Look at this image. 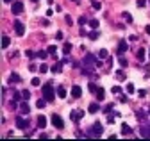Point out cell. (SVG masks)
Here are the masks:
<instances>
[{
    "mask_svg": "<svg viewBox=\"0 0 150 141\" xmlns=\"http://www.w3.org/2000/svg\"><path fill=\"white\" fill-rule=\"evenodd\" d=\"M9 82H11V84H13V82H20V75H16V73L9 75Z\"/></svg>",
    "mask_w": 150,
    "mask_h": 141,
    "instance_id": "obj_24",
    "label": "cell"
},
{
    "mask_svg": "<svg viewBox=\"0 0 150 141\" xmlns=\"http://www.w3.org/2000/svg\"><path fill=\"white\" fill-rule=\"evenodd\" d=\"M11 45V39H9V36H2V41H0V47L2 48H7Z\"/></svg>",
    "mask_w": 150,
    "mask_h": 141,
    "instance_id": "obj_15",
    "label": "cell"
},
{
    "mask_svg": "<svg viewBox=\"0 0 150 141\" xmlns=\"http://www.w3.org/2000/svg\"><path fill=\"white\" fill-rule=\"evenodd\" d=\"M40 84H41L40 77H34V79H32V86H40Z\"/></svg>",
    "mask_w": 150,
    "mask_h": 141,
    "instance_id": "obj_36",
    "label": "cell"
},
{
    "mask_svg": "<svg viewBox=\"0 0 150 141\" xmlns=\"http://www.w3.org/2000/svg\"><path fill=\"white\" fill-rule=\"evenodd\" d=\"M86 22H88V18H86V16H81V18H79V23H81V25H84Z\"/></svg>",
    "mask_w": 150,
    "mask_h": 141,
    "instance_id": "obj_41",
    "label": "cell"
},
{
    "mask_svg": "<svg viewBox=\"0 0 150 141\" xmlns=\"http://www.w3.org/2000/svg\"><path fill=\"white\" fill-rule=\"evenodd\" d=\"M89 27H91V29H98V20H95V18L89 20Z\"/></svg>",
    "mask_w": 150,
    "mask_h": 141,
    "instance_id": "obj_28",
    "label": "cell"
},
{
    "mask_svg": "<svg viewBox=\"0 0 150 141\" xmlns=\"http://www.w3.org/2000/svg\"><path fill=\"white\" fill-rule=\"evenodd\" d=\"M138 95H139V97H145V95H146V91H145V90H139V91H138Z\"/></svg>",
    "mask_w": 150,
    "mask_h": 141,
    "instance_id": "obj_42",
    "label": "cell"
},
{
    "mask_svg": "<svg viewBox=\"0 0 150 141\" xmlns=\"http://www.w3.org/2000/svg\"><path fill=\"white\" fill-rule=\"evenodd\" d=\"M50 70H52V73H59V72H61V64H59V63H55Z\"/></svg>",
    "mask_w": 150,
    "mask_h": 141,
    "instance_id": "obj_23",
    "label": "cell"
},
{
    "mask_svg": "<svg viewBox=\"0 0 150 141\" xmlns=\"http://www.w3.org/2000/svg\"><path fill=\"white\" fill-rule=\"evenodd\" d=\"M146 6V0H138V7H145Z\"/></svg>",
    "mask_w": 150,
    "mask_h": 141,
    "instance_id": "obj_40",
    "label": "cell"
},
{
    "mask_svg": "<svg viewBox=\"0 0 150 141\" xmlns=\"http://www.w3.org/2000/svg\"><path fill=\"white\" fill-rule=\"evenodd\" d=\"M145 32H146L148 36H150V25H146V27H145Z\"/></svg>",
    "mask_w": 150,
    "mask_h": 141,
    "instance_id": "obj_44",
    "label": "cell"
},
{
    "mask_svg": "<svg viewBox=\"0 0 150 141\" xmlns=\"http://www.w3.org/2000/svg\"><path fill=\"white\" fill-rule=\"evenodd\" d=\"M98 38V30L93 29V32H89V39H97Z\"/></svg>",
    "mask_w": 150,
    "mask_h": 141,
    "instance_id": "obj_29",
    "label": "cell"
},
{
    "mask_svg": "<svg viewBox=\"0 0 150 141\" xmlns=\"http://www.w3.org/2000/svg\"><path fill=\"white\" fill-rule=\"evenodd\" d=\"M25 54H27V57H30V59H32V57H38V56L34 54V52H32V50H27V52H25Z\"/></svg>",
    "mask_w": 150,
    "mask_h": 141,
    "instance_id": "obj_37",
    "label": "cell"
},
{
    "mask_svg": "<svg viewBox=\"0 0 150 141\" xmlns=\"http://www.w3.org/2000/svg\"><path fill=\"white\" fill-rule=\"evenodd\" d=\"M125 77H127V75H125L123 70H116V79H118V80H125Z\"/></svg>",
    "mask_w": 150,
    "mask_h": 141,
    "instance_id": "obj_20",
    "label": "cell"
},
{
    "mask_svg": "<svg viewBox=\"0 0 150 141\" xmlns=\"http://www.w3.org/2000/svg\"><path fill=\"white\" fill-rule=\"evenodd\" d=\"M47 102H48L47 98H40V100H38V102H36V107H38V109H43V107H45V105H47Z\"/></svg>",
    "mask_w": 150,
    "mask_h": 141,
    "instance_id": "obj_18",
    "label": "cell"
},
{
    "mask_svg": "<svg viewBox=\"0 0 150 141\" xmlns=\"http://www.w3.org/2000/svg\"><path fill=\"white\" fill-rule=\"evenodd\" d=\"M104 97H105V91L102 90V87H98V90H97V98L98 100H104Z\"/></svg>",
    "mask_w": 150,
    "mask_h": 141,
    "instance_id": "obj_22",
    "label": "cell"
},
{
    "mask_svg": "<svg viewBox=\"0 0 150 141\" xmlns=\"http://www.w3.org/2000/svg\"><path fill=\"white\" fill-rule=\"evenodd\" d=\"M20 111H22L23 114H27V113H30V105H29L27 102H22V104H20Z\"/></svg>",
    "mask_w": 150,
    "mask_h": 141,
    "instance_id": "obj_13",
    "label": "cell"
},
{
    "mask_svg": "<svg viewBox=\"0 0 150 141\" xmlns=\"http://www.w3.org/2000/svg\"><path fill=\"white\" fill-rule=\"evenodd\" d=\"M22 95H23V100H29V98H30V91H29V90H23Z\"/></svg>",
    "mask_w": 150,
    "mask_h": 141,
    "instance_id": "obj_32",
    "label": "cell"
},
{
    "mask_svg": "<svg viewBox=\"0 0 150 141\" xmlns=\"http://www.w3.org/2000/svg\"><path fill=\"white\" fill-rule=\"evenodd\" d=\"M14 32H16V36H23L25 34V27L22 22H14Z\"/></svg>",
    "mask_w": 150,
    "mask_h": 141,
    "instance_id": "obj_6",
    "label": "cell"
},
{
    "mask_svg": "<svg viewBox=\"0 0 150 141\" xmlns=\"http://www.w3.org/2000/svg\"><path fill=\"white\" fill-rule=\"evenodd\" d=\"M71 2H75V4H79V0H71Z\"/></svg>",
    "mask_w": 150,
    "mask_h": 141,
    "instance_id": "obj_46",
    "label": "cell"
},
{
    "mask_svg": "<svg viewBox=\"0 0 150 141\" xmlns=\"http://www.w3.org/2000/svg\"><path fill=\"white\" fill-rule=\"evenodd\" d=\"M4 2H6V4H9V2H14V0H4Z\"/></svg>",
    "mask_w": 150,
    "mask_h": 141,
    "instance_id": "obj_45",
    "label": "cell"
},
{
    "mask_svg": "<svg viewBox=\"0 0 150 141\" xmlns=\"http://www.w3.org/2000/svg\"><path fill=\"white\" fill-rule=\"evenodd\" d=\"M120 102H122V104H125V102H127V97H125V95H122V97H120Z\"/></svg>",
    "mask_w": 150,
    "mask_h": 141,
    "instance_id": "obj_43",
    "label": "cell"
},
{
    "mask_svg": "<svg viewBox=\"0 0 150 141\" xmlns=\"http://www.w3.org/2000/svg\"><path fill=\"white\" fill-rule=\"evenodd\" d=\"M102 132H104V129H102V123H93V127L89 129V136H102Z\"/></svg>",
    "mask_w": 150,
    "mask_h": 141,
    "instance_id": "obj_1",
    "label": "cell"
},
{
    "mask_svg": "<svg viewBox=\"0 0 150 141\" xmlns=\"http://www.w3.org/2000/svg\"><path fill=\"white\" fill-rule=\"evenodd\" d=\"M11 11H13V14H20V13L23 11V4H22V2H13Z\"/></svg>",
    "mask_w": 150,
    "mask_h": 141,
    "instance_id": "obj_7",
    "label": "cell"
},
{
    "mask_svg": "<svg viewBox=\"0 0 150 141\" xmlns=\"http://www.w3.org/2000/svg\"><path fill=\"white\" fill-rule=\"evenodd\" d=\"M43 97L48 100V102H54V98H55V93H54V90L50 86H45L43 87Z\"/></svg>",
    "mask_w": 150,
    "mask_h": 141,
    "instance_id": "obj_3",
    "label": "cell"
},
{
    "mask_svg": "<svg viewBox=\"0 0 150 141\" xmlns=\"http://www.w3.org/2000/svg\"><path fill=\"white\" fill-rule=\"evenodd\" d=\"M136 118H138L139 121H143V120L146 121V113H145L143 109H139V111H136Z\"/></svg>",
    "mask_w": 150,
    "mask_h": 141,
    "instance_id": "obj_17",
    "label": "cell"
},
{
    "mask_svg": "<svg viewBox=\"0 0 150 141\" xmlns=\"http://www.w3.org/2000/svg\"><path fill=\"white\" fill-rule=\"evenodd\" d=\"M89 2H91V6H93V9H95V11H100L102 9V4L98 2V0H89Z\"/></svg>",
    "mask_w": 150,
    "mask_h": 141,
    "instance_id": "obj_19",
    "label": "cell"
},
{
    "mask_svg": "<svg viewBox=\"0 0 150 141\" xmlns=\"http://www.w3.org/2000/svg\"><path fill=\"white\" fill-rule=\"evenodd\" d=\"M82 114H84L82 111H71V113H70V120H71V121H79V120L82 118Z\"/></svg>",
    "mask_w": 150,
    "mask_h": 141,
    "instance_id": "obj_9",
    "label": "cell"
},
{
    "mask_svg": "<svg viewBox=\"0 0 150 141\" xmlns=\"http://www.w3.org/2000/svg\"><path fill=\"white\" fill-rule=\"evenodd\" d=\"M40 72H41V73H47V72H48V66H47V64H41V66H40Z\"/></svg>",
    "mask_w": 150,
    "mask_h": 141,
    "instance_id": "obj_35",
    "label": "cell"
},
{
    "mask_svg": "<svg viewBox=\"0 0 150 141\" xmlns=\"http://www.w3.org/2000/svg\"><path fill=\"white\" fill-rule=\"evenodd\" d=\"M57 97L59 98H64L66 97V90H64V87H57Z\"/></svg>",
    "mask_w": 150,
    "mask_h": 141,
    "instance_id": "obj_25",
    "label": "cell"
},
{
    "mask_svg": "<svg viewBox=\"0 0 150 141\" xmlns=\"http://www.w3.org/2000/svg\"><path fill=\"white\" fill-rule=\"evenodd\" d=\"M16 127L18 129H29L30 127V121L29 120H25V118H22V116H16Z\"/></svg>",
    "mask_w": 150,
    "mask_h": 141,
    "instance_id": "obj_2",
    "label": "cell"
},
{
    "mask_svg": "<svg viewBox=\"0 0 150 141\" xmlns=\"http://www.w3.org/2000/svg\"><path fill=\"white\" fill-rule=\"evenodd\" d=\"M71 97L73 98H81L82 97V87L81 86H73L71 87Z\"/></svg>",
    "mask_w": 150,
    "mask_h": 141,
    "instance_id": "obj_8",
    "label": "cell"
},
{
    "mask_svg": "<svg viewBox=\"0 0 150 141\" xmlns=\"http://www.w3.org/2000/svg\"><path fill=\"white\" fill-rule=\"evenodd\" d=\"M55 50H57V48H55V45H50L47 52H48V54H54V52H55Z\"/></svg>",
    "mask_w": 150,
    "mask_h": 141,
    "instance_id": "obj_38",
    "label": "cell"
},
{
    "mask_svg": "<svg viewBox=\"0 0 150 141\" xmlns=\"http://www.w3.org/2000/svg\"><path fill=\"white\" fill-rule=\"evenodd\" d=\"M118 61H120V64H122V66H123V68H125V66H127V64H129V61H127V59H125V57H120V59H118Z\"/></svg>",
    "mask_w": 150,
    "mask_h": 141,
    "instance_id": "obj_34",
    "label": "cell"
},
{
    "mask_svg": "<svg viewBox=\"0 0 150 141\" xmlns=\"http://www.w3.org/2000/svg\"><path fill=\"white\" fill-rule=\"evenodd\" d=\"M32 2H38V0H32Z\"/></svg>",
    "mask_w": 150,
    "mask_h": 141,
    "instance_id": "obj_47",
    "label": "cell"
},
{
    "mask_svg": "<svg viewBox=\"0 0 150 141\" xmlns=\"http://www.w3.org/2000/svg\"><path fill=\"white\" fill-rule=\"evenodd\" d=\"M38 127H40V129L47 127V118L45 116H38Z\"/></svg>",
    "mask_w": 150,
    "mask_h": 141,
    "instance_id": "obj_14",
    "label": "cell"
},
{
    "mask_svg": "<svg viewBox=\"0 0 150 141\" xmlns=\"http://www.w3.org/2000/svg\"><path fill=\"white\" fill-rule=\"evenodd\" d=\"M125 91H127L129 95H132V93H136V86H134L132 82H129V84L125 86Z\"/></svg>",
    "mask_w": 150,
    "mask_h": 141,
    "instance_id": "obj_16",
    "label": "cell"
},
{
    "mask_svg": "<svg viewBox=\"0 0 150 141\" xmlns=\"http://www.w3.org/2000/svg\"><path fill=\"white\" fill-rule=\"evenodd\" d=\"M122 134H123V136H132V129H130V125L122 123Z\"/></svg>",
    "mask_w": 150,
    "mask_h": 141,
    "instance_id": "obj_11",
    "label": "cell"
},
{
    "mask_svg": "<svg viewBox=\"0 0 150 141\" xmlns=\"http://www.w3.org/2000/svg\"><path fill=\"white\" fill-rule=\"evenodd\" d=\"M36 56L40 57V59H47V57H48V52H45V50H40V52H38Z\"/></svg>",
    "mask_w": 150,
    "mask_h": 141,
    "instance_id": "obj_26",
    "label": "cell"
},
{
    "mask_svg": "<svg viewBox=\"0 0 150 141\" xmlns=\"http://www.w3.org/2000/svg\"><path fill=\"white\" fill-rule=\"evenodd\" d=\"M127 48H129V45H127V41H123V39H122V41L118 43V50H116V52H118V54L122 56V54H123V52H127Z\"/></svg>",
    "mask_w": 150,
    "mask_h": 141,
    "instance_id": "obj_10",
    "label": "cell"
},
{
    "mask_svg": "<svg viewBox=\"0 0 150 141\" xmlns=\"http://www.w3.org/2000/svg\"><path fill=\"white\" fill-rule=\"evenodd\" d=\"M98 57H100V59H105V57H107V50H105V48H102V50L98 52Z\"/></svg>",
    "mask_w": 150,
    "mask_h": 141,
    "instance_id": "obj_31",
    "label": "cell"
},
{
    "mask_svg": "<svg viewBox=\"0 0 150 141\" xmlns=\"http://www.w3.org/2000/svg\"><path fill=\"white\" fill-rule=\"evenodd\" d=\"M138 59H139V61H145V50H143V48L138 50Z\"/></svg>",
    "mask_w": 150,
    "mask_h": 141,
    "instance_id": "obj_30",
    "label": "cell"
},
{
    "mask_svg": "<svg viewBox=\"0 0 150 141\" xmlns=\"http://www.w3.org/2000/svg\"><path fill=\"white\" fill-rule=\"evenodd\" d=\"M112 93H115V95H118V93H122V87L120 86H115V87H112V90H111Z\"/></svg>",
    "mask_w": 150,
    "mask_h": 141,
    "instance_id": "obj_33",
    "label": "cell"
},
{
    "mask_svg": "<svg viewBox=\"0 0 150 141\" xmlns=\"http://www.w3.org/2000/svg\"><path fill=\"white\" fill-rule=\"evenodd\" d=\"M82 63H84V66H91V64L97 63V59H95V56H93V54H86L82 57Z\"/></svg>",
    "mask_w": 150,
    "mask_h": 141,
    "instance_id": "obj_5",
    "label": "cell"
},
{
    "mask_svg": "<svg viewBox=\"0 0 150 141\" xmlns=\"http://www.w3.org/2000/svg\"><path fill=\"white\" fill-rule=\"evenodd\" d=\"M98 109H100V105H98V104H95V102H93V104H89V107H88V111H89L91 114L98 113Z\"/></svg>",
    "mask_w": 150,
    "mask_h": 141,
    "instance_id": "obj_12",
    "label": "cell"
},
{
    "mask_svg": "<svg viewBox=\"0 0 150 141\" xmlns=\"http://www.w3.org/2000/svg\"><path fill=\"white\" fill-rule=\"evenodd\" d=\"M122 16H123V18H125L127 22H132V18H130V14H129V13H123Z\"/></svg>",
    "mask_w": 150,
    "mask_h": 141,
    "instance_id": "obj_39",
    "label": "cell"
},
{
    "mask_svg": "<svg viewBox=\"0 0 150 141\" xmlns=\"http://www.w3.org/2000/svg\"><path fill=\"white\" fill-rule=\"evenodd\" d=\"M63 52H64V54L68 56L70 52H71V43H64V45H63Z\"/></svg>",
    "mask_w": 150,
    "mask_h": 141,
    "instance_id": "obj_21",
    "label": "cell"
},
{
    "mask_svg": "<svg viewBox=\"0 0 150 141\" xmlns=\"http://www.w3.org/2000/svg\"><path fill=\"white\" fill-rule=\"evenodd\" d=\"M88 90H89L91 93H97V90H98V86H97V84H93V82H91V84H88Z\"/></svg>",
    "mask_w": 150,
    "mask_h": 141,
    "instance_id": "obj_27",
    "label": "cell"
},
{
    "mask_svg": "<svg viewBox=\"0 0 150 141\" xmlns=\"http://www.w3.org/2000/svg\"><path fill=\"white\" fill-rule=\"evenodd\" d=\"M52 125L55 129H63L64 127V121H63V118L59 114H52Z\"/></svg>",
    "mask_w": 150,
    "mask_h": 141,
    "instance_id": "obj_4",
    "label": "cell"
}]
</instances>
